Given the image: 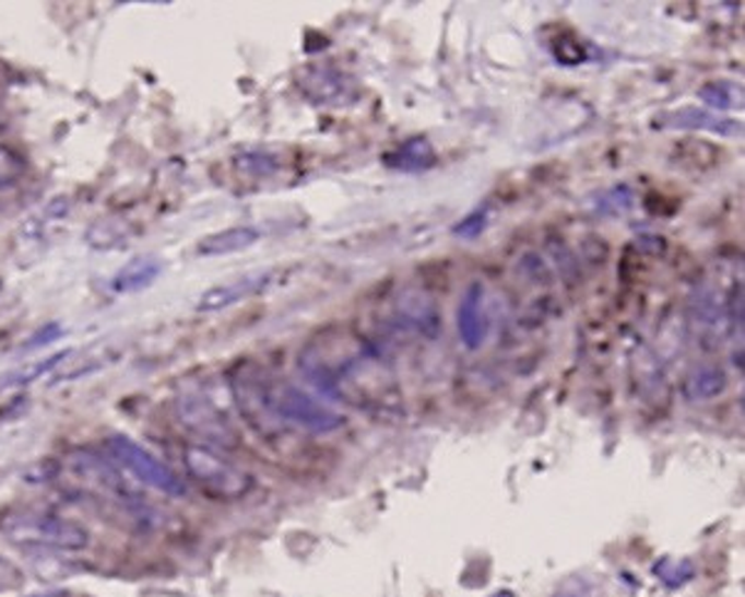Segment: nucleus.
<instances>
[{"instance_id":"3","label":"nucleus","mask_w":745,"mask_h":597,"mask_svg":"<svg viewBox=\"0 0 745 597\" xmlns=\"http://www.w3.org/2000/svg\"><path fill=\"white\" fill-rule=\"evenodd\" d=\"M181 461L196 487L216 501H238L253 489V479L244 469L203 444L184 446Z\"/></svg>"},{"instance_id":"21","label":"nucleus","mask_w":745,"mask_h":597,"mask_svg":"<svg viewBox=\"0 0 745 597\" xmlns=\"http://www.w3.org/2000/svg\"><path fill=\"white\" fill-rule=\"evenodd\" d=\"M21 585H23L21 571H17V567L11 561L0 558V593L17 590V587H21Z\"/></svg>"},{"instance_id":"10","label":"nucleus","mask_w":745,"mask_h":597,"mask_svg":"<svg viewBox=\"0 0 745 597\" xmlns=\"http://www.w3.org/2000/svg\"><path fill=\"white\" fill-rule=\"evenodd\" d=\"M659 127L669 129H703V132L721 134V137H741L743 125L738 119L721 117L716 112L709 109H698V107H682L676 112H666V115L657 117Z\"/></svg>"},{"instance_id":"7","label":"nucleus","mask_w":745,"mask_h":597,"mask_svg":"<svg viewBox=\"0 0 745 597\" xmlns=\"http://www.w3.org/2000/svg\"><path fill=\"white\" fill-rule=\"evenodd\" d=\"M456 325H459L461 342L469 350H481L488 340L490 320L486 313V285L481 281H473L465 288L456 311Z\"/></svg>"},{"instance_id":"4","label":"nucleus","mask_w":745,"mask_h":597,"mask_svg":"<svg viewBox=\"0 0 745 597\" xmlns=\"http://www.w3.org/2000/svg\"><path fill=\"white\" fill-rule=\"evenodd\" d=\"M107 454L119 469H127L137 481L146 483V487H152L174 499H181L186 493L184 481L176 476V471H172L164 461L156 459L152 452H146L144 446L129 440V436H109Z\"/></svg>"},{"instance_id":"9","label":"nucleus","mask_w":745,"mask_h":597,"mask_svg":"<svg viewBox=\"0 0 745 597\" xmlns=\"http://www.w3.org/2000/svg\"><path fill=\"white\" fill-rule=\"evenodd\" d=\"M270 281H273V273H270V270H256V273H246L230 283L213 285L201 295L199 311L216 313V311H223V307L248 301V297H256L258 293H263L270 285Z\"/></svg>"},{"instance_id":"23","label":"nucleus","mask_w":745,"mask_h":597,"mask_svg":"<svg viewBox=\"0 0 745 597\" xmlns=\"http://www.w3.org/2000/svg\"><path fill=\"white\" fill-rule=\"evenodd\" d=\"M493 597H513L510 593H498V595H493Z\"/></svg>"},{"instance_id":"8","label":"nucleus","mask_w":745,"mask_h":597,"mask_svg":"<svg viewBox=\"0 0 745 597\" xmlns=\"http://www.w3.org/2000/svg\"><path fill=\"white\" fill-rule=\"evenodd\" d=\"M300 90L315 105H347L357 97L355 80H350L342 70L332 68H310L303 72Z\"/></svg>"},{"instance_id":"18","label":"nucleus","mask_w":745,"mask_h":597,"mask_svg":"<svg viewBox=\"0 0 745 597\" xmlns=\"http://www.w3.org/2000/svg\"><path fill=\"white\" fill-rule=\"evenodd\" d=\"M25 174L23 156H17L13 149L0 147V189L13 186Z\"/></svg>"},{"instance_id":"13","label":"nucleus","mask_w":745,"mask_h":597,"mask_svg":"<svg viewBox=\"0 0 745 597\" xmlns=\"http://www.w3.org/2000/svg\"><path fill=\"white\" fill-rule=\"evenodd\" d=\"M725 385H729V379L719 365H698L686 375L684 395L688 402H709V399L723 395Z\"/></svg>"},{"instance_id":"14","label":"nucleus","mask_w":745,"mask_h":597,"mask_svg":"<svg viewBox=\"0 0 745 597\" xmlns=\"http://www.w3.org/2000/svg\"><path fill=\"white\" fill-rule=\"evenodd\" d=\"M385 162L391 166V169H402V172H424L428 166L436 164V152L428 139L424 137H416V139H409L394 152L385 156Z\"/></svg>"},{"instance_id":"6","label":"nucleus","mask_w":745,"mask_h":597,"mask_svg":"<svg viewBox=\"0 0 745 597\" xmlns=\"http://www.w3.org/2000/svg\"><path fill=\"white\" fill-rule=\"evenodd\" d=\"M176 407H179L181 424L189 426L193 434L218 446H236V432H233L228 419L223 417L221 409L206 395L189 391V395L179 397Z\"/></svg>"},{"instance_id":"12","label":"nucleus","mask_w":745,"mask_h":597,"mask_svg":"<svg viewBox=\"0 0 745 597\" xmlns=\"http://www.w3.org/2000/svg\"><path fill=\"white\" fill-rule=\"evenodd\" d=\"M258 241H260V231L256 226H230L203 238L199 244V254L201 256H228V254H238V250L256 246Z\"/></svg>"},{"instance_id":"5","label":"nucleus","mask_w":745,"mask_h":597,"mask_svg":"<svg viewBox=\"0 0 745 597\" xmlns=\"http://www.w3.org/2000/svg\"><path fill=\"white\" fill-rule=\"evenodd\" d=\"M68 471L74 476V481L80 483L82 489L95 493L99 499L119 501L122 506H134L137 496L132 489L127 487L122 476L111 466L109 461L102 459V456L92 452H78L68 459Z\"/></svg>"},{"instance_id":"16","label":"nucleus","mask_w":745,"mask_h":597,"mask_svg":"<svg viewBox=\"0 0 745 597\" xmlns=\"http://www.w3.org/2000/svg\"><path fill=\"white\" fill-rule=\"evenodd\" d=\"M70 358V352H58V354H52V358L48 360H43V362H35V365L31 367H23V370H17L13 372V375H8L3 379V385L0 387H17V385H27V382H33L37 379L40 375H45V372H50L52 367H58L62 360H68Z\"/></svg>"},{"instance_id":"22","label":"nucleus","mask_w":745,"mask_h":597,"mask_svg":"<svg viewBox=\"0 0 745 597\" xmlns=\"http://www.w3.org/2000/svg\"><path fill=\"white\" fill-rule=\"evenodd\" d=\"M60 335H62L60 325H58V323H50L48 328H43L40 332L33 335V338H31L33 342H27V348H40V344H48V342H52V340H58Z\"/></svg>"},{"instance_id":"19","label":"nucleus","mask_w":745,"mask_h":597,"mask_svg":"<svg viewBox=\"0 0 745 597\" xmlns=\"http://www.w3.org/2000/svg\"><path fill=\"white\" fill-rule=\"evenodd\" d=\"M488 226V209H476L473 213H469V216L461 219L459 223L453 226V236H459V238H478L483 229Z\"/></svg>"},{"instance_id":"1","label":"nucleus","mask_w":745,"mask_h":597,"mask_svg":"<svg viewBox=\"0 0 745 597\" xmlns=\"http://www.w3.org/2000/svg\"><path fill=\"white\" fill-rule=\"evenodd\" d=\"M300 370L324 395L362 407L375 402L385 375L379 354L347 332H322L305 344Z\"/></svg>"},{"instance_id":"11","label":"nucleus","mask_w":745,"mask_h":597,"mask_svg":"<svg viewBox=\"0 0 745 597\" xmlns=\"http://www.w3.org/2000/svg\"><path fill=\"white\" fill-rule=\"evenodd\" d=\"M162 276V260H156L152 256H142V258H132L127 266H122L117 270L115 276H111V291L125 295V293H137L142 291V288L152 285L156 278Z\"/></svg>"},{"instance_id":"2","label":"nucleus","mask_w":745,"mask_h":597,"mask_svg":"<svg viewBox=\"0 0 745 597\" xmlns=\"http://www.w3.org/2000/svg\"><path fill=\"white\" fill-rule=\"evenodd\" d=\"M0 530L8 540L25 548L40 550H62L74 553L90 546V534L78 520L45 511H15L0 520Z\"/></svg>"},{"instance_id":"17","label":"nucleus","mask_w":745,"mask_h":597,"mask_svg":"<svg viewBox=\"0 0 745 597\" xmlns=\"http://www.w3.org/2000/svg\"><path fill=\"white\" fill-rule=\"evenodd\" d=\"M631 203H635V194H631L629 186H614V189H610L607 194L600 196L598 211L617 216V213H624L627 209H631Z\"/></svg>"},{"instance_id":"20","label":"nucleus","mask_w":745,"mask_h":597,"mask_svg":"<svg viewBox=\"0 0 745 597\" xmlns=\"http://www.w3.org/2000/svg\"><path fill=\"white\" fill-rule=\"evenodd\" d=\"M657 575L664 581L669 587H676V585H684L688 577L694 575L691 565L688 563H674V561H661L657 567Z\"/></svg>"},{"instance_id":"15","label":"nucleus","mask_w":745,"mask_h":597,"mask_svg":"<svg viewBox=\"0 0 745 597\" xmlns=\"http://www.w3.org/2000/svg\"><path fill=\"white\" fill-rule=\"evenodd\" d=\"M698 97L713 109H735L743 105V90L733 82H709L698 90Z\"/></svg>"}]
</instances>
